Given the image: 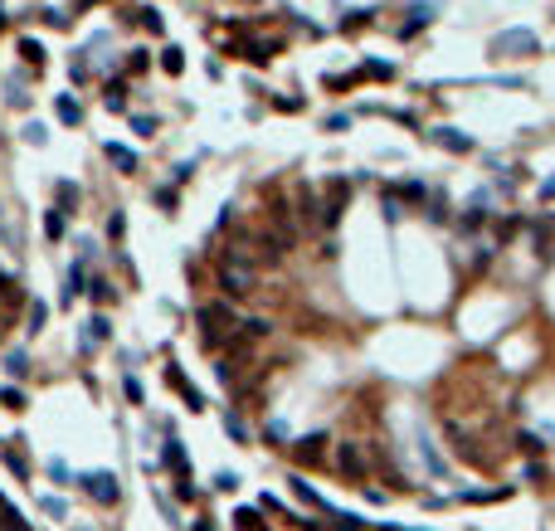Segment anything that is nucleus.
Instances as JSON below:
<instances>
[{
  "mask_svg": "<svg viewBox=\"0 0 555 531\" xmlns=\"http://www.w3.org/2000/svg\"><path fill=\"white\" fill-rule=\"evenodd\" d=\"M292 492H297V497H302L307 507H327L322 497H317V492H312V487H307V477H292Z\"/></svg>",
  "mask_w": 555,
  "mask_h": 531,
  "instance_id": "nucleus-17",
  "label": "nucleus"
},
{
  "mask_svg": "<svg viewBox=\"0 0 555 531\" xmlns=\"http://www.w3.org/2000/svg\"><path fill=\"white\" fill-rule=\"evenodd\" d=\"M54 196H58V205H54V210H63V215H73V210H78V186L58 181V191H54Z\"/></svg>",
  "mask_w": 555,
  "mask_h": 531,
  "instance_id": "nucleus-10",
  "label": "nucleus"
},
{
  "mask_svg": "<svg viewBox=\"0 0 555 531\" xmlns=\"http://www.w3.org/2000/svg\"><path fill=\"white\" fill-rule=\"evenodd\" d=\"M224 429H229L234 439H244V424H239V415H224Z\"/></svg>",
  "mask_w": 555,
  "mask_h": 531,
  "instance_id": "nucleus-31",
  "label": "nucleus"
},
{
  "mask_svg": "<svg viewBox=\"0 0 555 531\" xmlns=\"http://www.w3.org/2000/svg\"><path fill=\"white\" fill-rule=\"evenodd\" d=\"M88 283H83V268H68V278H63V303H73V298H83Z\"/></svg>",
  "mask_w": 555,
  "mask_h": 531,
  "instance_id": "nucleus-11",
  "label": "nucleus"
},
{
  "mask_svg": "<svg viewBox=\"0 0 555 531\" xmlns=\"http://www.w3.org/2000/svg\"><path fill=\"white\" fill-rule=\"evenodd\" d=\"M39 507H44L49 517H63V502H58V497H44V502H39Z\"/></svg>",
  "mask_w": 555,
  "mask_h": 531,
  "instance_id": "nucleus-32",
  "label": "nucleus"
},
{
  "mask_svg": "<svg viewBox=\"0 0 555 531\" xmlns=\"http://www.w3.org/2000/svg\"><path fill=\"white\" fill-rule=\"evenodd\" d=\"M322 444H327V434H312V439H302V444H297V458H302V463H317V458H322Z\"/></svg>",
  "mask_w": 555,
  "mask_h": 531,
  "instance_id": "nucleus-12",
  "label": "nucleus"
},
{
  "mask_svg": "<svg viewBox=\"0 0 555 531\" xmlns=\"http://www.w3.org/2000/svg\"><path fill=\"white\" fill-rule=\"evenodd\" d=\"M54 112H58V122H78V117H83L73 98H54Z\"/></svg>",
  "mask_w": 555,
  "mask_h": 531,
  "instance_id": "nucleus-15",
  "label": "nucleus"
},
{
  "mask_svg": "<svg viewBox=\"0 0 555 531\" xmlns=\"http://www.w3.org/2000/svg\"><path fill=\"white\" fill-rule=\"evenodd\" d=\"M0 405H5V410H25V395L20 390H0Z\"/></svg>",
  "mask_w": 555,
  "mask_h": 531,
  "instance_id": "nucleus-26",
  "label": "nucleus"
},
{
  "mask_svg": "<svg viewBox=\"0 0 555 531\" xmlns=\"http://www.w3.org/2000/svg\"><path fill=\"white\" fill-rule=\"evenodd\" d=\"M44 234H49V239H63V210H49V220H44Z\"/></svg>",
  "mask_w": 555,
  "mask_h": 531,
  "instance_id": "nucleus-19",
  "label": "nucleus"
},
{
  "mask_svg": "<svg viewBox=\"0 0 555 531\" xmlns=\"http://www.w3.org/2000/svg\"><path fill=\"white\" fill-rule=\"evenodd\" d=\"M166 385H170L175 395H180V400H185V410H205V395L195 390V385L185 380V375H180V370H175V365L166 370Z\"/></svg>",
  "mask_w": 555,
  "mask_h": 531,
  "instance_id": "nucleus-5",
  "label": "nucleus"
},
{
  "mask_svg": "<svg viewBox=\"0 0 555 531\" xmlns=\"http://www.w3.org/2000/svg\"><path fill=\"white\" fill-rule=\"evenodd\" d=\"M234 527H239V531H263V522H258V512H253V507H239V512H234Z\"/></svg>",
  "mask_w": 555,
  "mask_h": 531,
  "instance_id": "nucleus-13",
  "label": "nucleus"
},
{
  "mask_svg": "<svg viewBox=\"0 0 555 531\" xmlns=\"http://www.w3.org/2000/svg\"><path fill=\"white\" fill-rule=\"evenodd\" d=\"M88 293H93V303H108V298H112V283L108 278H93V283H88Z\"/></svg>",
  "mask_w": 555,
  "mask_h": 531,
  "instance_id": "nucleus-22",
  "label": "nucleus"
},
{
  "mask_svg": "<svg viewBox=\"0 0 555 531\" xmlns=\"http://www.w3.org/2000/svg\"><path fill=\"white\" fill-rule=\"evenodd\" d=\"M161 69H166V74H180V69H185V54H180L175 44H166V49H161Z\"/></svg>",
  "mask_w": 555,
  "mask_h": 531,
  "instance_id": "nucleus-14",
  "label": "nucleus"
},
{
  "mask_svg": "<svg viewBox=\"0 0 555 531\" xmlns=\"http://www.w3.org/2000/svg\"><path fill=\"white\" fill-rule=\"evenodd\" d=\"M224 322H229V308H224V303H205V308H200V327H205L210 341H220Z\"/></svg>",
  "mask_w": 555,
  "mask_h": 531,
  "instance_id": "nucleus-6",
  "label": "nucleus"
},
{
  "mask_svg": "<svg viewBox=\"0 0 555 531\" xmlns=\"http://www.w3.org/2000/svg\"><path fill=\"white\" fill-rule=\"evenodd\" d=\"M20 54H25V64H34V74L44 69V49H39L34 39H20Z\"/></svg>",
  "mask_w": 555,
  "mask_h": 531,
  "instance_id": "nucleus-16",
  "label": "nucleus"
},
{
  "mask_svg": "<svg viewBox=\"0 0 555 531\" xmlns=\"http://www.w3.org/2000/svg\"><path fill=\"white\" fill-rule=\"evenodd\" d=\"M332 522H336V531H365L361 517H346V512H332Z\"/></svg>",
  "mask_w": 555,
  "mask_h": 531,
  "instance_id": "nucleus-20",
  "label": "nucleus"
},
{
  "mask_svg": "<svg viewBox=\"0 0 555 531\" xmlns=\"http://www.w3.org/2000/svg\"><path fill=\"white\" fill-rule=\"evenodd\" d=\"M434 141H439V146H448V151H458V156H463V151H472V141L463 137V132H453V127H439V132H434Z\"/></svg>",
  "mask_w": 555,
  "mask_h": 531,
  "instance_id": "nucleus-7",
  "label": "nucleus"
},
{
  "mask_svg": "<svg viewBox=\"0 0 555 531\" xmlns=\"http://www.w3.org/2000/svg\"><path fill=\"white\" fill-rule=\"evenodd\" d=\"M25 141H29V146H44V141H49V132H44L39 122H29V127H25Z\"/></svg>",
  "mask_w": 555,
  "mask_h": 531,
  "instance_id": "nucleus-25",
  "label": "nucleus"
},
{
  "mask_svg": "<svg viewBox=\"0 0 555 531\" xmlns=\"http://www.w3.org/2000/svg\"><path fill=\"white\" fill-rule=\"evenodd\" d=\"M127 234V215L122 210H112V220H108V239H122Z\"/></svg>",
  "mask_w": 555,
  "mask_h": 531,
  "instance_id": "nucleus-24",
  "label": "nucleus"
},
{
  "mask_svg": "<svg viewBox=\"0 0 555 531\" xmlns=\"http://www.w3.org/2000/svg\"><path fill=\"white\" fill-rule=\"evenodd\" d=\"M492 49H497V54H536V34H526V29H506V34L492 39Z\"/></svg>",
  "mask_w": 555,
  "mask_h": 531,
  "instance_id": "nucleus-3",
  "label": "nucleus"
},
{
  "mask_svg": "<svg viewBox=\"0 0 555 531\" xmlns=\"http://www.w3.org/2000/svg\"><path fill=\"white\" fill-rule=\"evenodd\" d=\"M215 487H220V492H234V487H239V477H234V473H220V477H215Z\"/></svg>",
  "mask_w": 555,
  "mask_h": 531,
  "instance_id": "nucleus-30",
  "label": "nucleus"
},
{
  "mask_svg": "<svg viewBox=\"0 0 555 531\" xmlns=\"http://www.w3.org/2000/svg\"><path fill=\"white\" fill-rule=\"evenodd\" d=\"M44 322H49V308L34 303V308H29V332H44Z\"/></svg>",
  "mask_w": 555,
  "mask_h": 531,
  "instance_id": "nucleus-21",
  "label": "nucleus"
},
{
  "mask_svg": "<svg viewBox=\"0 0 555 531\" xmlns=\"http://www.w3.org/2000/svg\"><path fill=\"white\" fill-rule=\"evenodd\" d=\"M5 365H10V375H25V370H29L25 351H10V361H5Z\"/></svg>",
  "mask_w": 555,
  "mask_h": 531,
  "instance_id": "nucleus-27",
  "label": "nucleus"
},
{
  "mask_svg": "<svg viewBox=\"0 0 555 531\" xmlns=\"http://www.w3.org/2000/svg\"><path fill=\"white\" fill-rule=\"evenodd\" d=\"M78 487H83L93 502H117V497H122L117 473H83V477H78Z\"/></svg>",
  "mask_w": 555,
  "mask_h": 531,
  "instance_id": "nucleus-2",
  "label": "nucleus"
},
{
  "mask_svg": "<svg viewBox=\"0 0 555 531\" xmlns=\"http://www.w3.org/2000/svg\"><path fill=\"white\" fill-rule=\"evenodd\" d=\"M88 336H93V341H108V336H112L108 317H93V322H88Z\"/></svg>",
  "mask_w": 555,
  "mask_h": 531,
  "instance_id": "nucleus-23",
  "label": "nucleus"
},
{
  "mask_svg": "<svg viewBox=\"0 0 555 531\" xmlns=\"http://www.w3.org/2000/svg\"><path fill=\"white\" fill-rule=\"evenodd\" d=\"M132 132H137V137H151V132H156V117H137Z\"/></svg>",
  "mask_w": 555,
  "mask_h": 531,
  "instance_id": "nucleus-29",
  "label": "nucleus"
},
{
  "mask_svg": "<svg viewBox=\"0 0 555 531\" xmlns=\"http://www.w3.org/2000/svg\"><path fill=\"white\" fill-rule=\"evenodd\" d=\"M122 93H127L122 84H108V93H103V103H108L112 112H122V108H127V98H122Z\"/></svg>",
  "mask_w": 555,
  "mask_h": 531,
  "instance_id": "nucleus-18",
  "label": "nucleus"
},
{
  "mask_svg": "<svg viewBox=\"0 0 555 531\" xmlns=\"http://www.w3.org/2000/svg\"><path fill=\"white\" fill-rule=\"evenodd\" d=\"M137 15H141V25L151 29V34H161V15H156V10H137Z\"/></svg>",
  "mask_w": 555,
  "mask_h": 531,
  "instance_id": "nucleus-28",
  "label": "nucleus"
},
{
  "mask_svg": "<svg viewBox=\"0 0 555 531\" xmlns=\"http://www.w3.org/2000/svg\"><path fill=\"white\" fill-rule=\"evenodd\" d=\"M0 507H5V502H0Z\"/></svg>",
  "mask_w": 555,
  "mask_h": 531,
  "instance_id": "nucleus-34",
  "label": "nucleus"
},
{
  "mask_svg": "<svg viewBox=\"0 0 555 531\" xmlns=\"http://www.w3.org/2000/svg\"><path fill=\"white\" fill-rule=\"evenodd\" d=\"M195 531H215V522H200V527H195Z\"/></svg>",
  "mask_w": 555,
  "mask_h": 531,
  "instance_id": "nucleus-33",
  "label": "nucleus"
},
{
  "mask_svg": "<svg viewBox=\"0 0 555 531\" xmlns=\"http://www.w3.org/2000/svg\"><path fill=\"white\" fill-rule=\"evenodd\" d=\"M336 468H341L346 477H356V482H361V477H365V453H361V444H341V448H336Z\"/></svg>",
  "mask_w": 555,
  "mask_h": 531,
  "instance_id": "nucleus-4",
  "label": "nucleus"
},
{
  "mask_svg": "<svg viewBox=\"0 0 555 531\" xmlns=\"http://www.w3.org/2000/svg\"><path fill=\"white\" fill-rule=\"evenodd\" d=\"M108 161L122 171V176H132V171H137V151H127V146H112V141H108Z\"/></svg>",
  "mask_w": 555,
  "mask_h": 531,
  "instance_id": "nucleus-9",
  "label": "nucleus"
},
{
  "mask_svg": "<svg viewBox=\"0 0 555 531\" xmlns=\"http://www.w3.org/2000/svg\"><path fill=\"white\" fill-rule=\"evenodd\" d=\"M161 458H166V468H170V473H190V458H185V448L175 444V439H170V444L161 448Z\"/></svg>",
  "mask_w": 555,
  "mask_h": 531,
  "instance_id": "nucleus-8",
  "label": "nucleus"
},
{
  "mask_svg": "<svg viewBox=\"0 0 555 531\" xmlns=\"http://www.w3.org/2000/svg\"><path fill=\"white\" fill-rule=\"evenodd\" d=\"M220 283H224V293H234V298H244V293H253V273L244 268V258H239V253H229V258H224V268H220Z\"/></svg>",
  "mask_w": 555,
  "mask_h": 531,
  "instance_id": "nucleus-1",
  "label": "nucleus"
}]
</instances>
